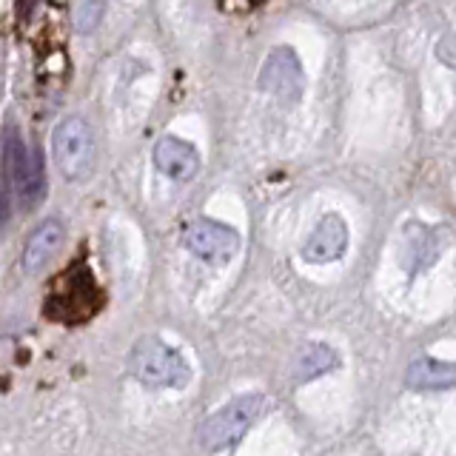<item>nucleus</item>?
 I'll return each mask as SVG.
<instances>
[{"instance_id":"1","label":"nucleus","mask_w":456,"mask_h":456,"mask_svg":"<svg viewBox=\"0 0 456 456\" xmlns=\"http://www.w3.org/2000/svg\"><path fill=\"white\" fill-rule=\"evenodd\" d=\"M268 411V399L263 394H246L232 399L220 411H214L211 417L200 425L197 442L206 453H220L234 448L237 442L246 436L251 428L260 422V417Z\"/></svg>"},{"instance_id":"2","label":"nucleus","mask_w":456,"mask_h":456,"mask_svg":"<svg viewBox=\"0 0 456 456\" xmlns=\"http://www.w3.org/2000/svg\"><path fill=\"white\" fill-rule=\"evenodd\" d=\"M128 370L146 388H185L191 379L185 356L151 334L140 337L128 351Z\"/></svg>"},{"instance_id":"3","label":"nucleus","mask_w":456,"mask_h":456,"mask_svg":"<svg viewBox=\"0 0 456 456\" xmlns=\"http://www.w3.org/2000/svg\"><path fill=\"white\" fill-rule=\"evenodd\" d=\"M4 180H9L23 208H32L46 194L43 154L37 146H26L20 132H14L12 123H6L4 128Z\"/></svg>"},{"instance_id":"4","label":"nucleus","mask_w":456,"mask_h":456,"mask_svg":"<svg viewBox=\"0 0 456 456\" xmlns=\"http://www.w3.org/2000/svg\"><path fill=\"white\" fill-rule=\"evenodd\" d=\"M103 305V294H100L97 282L92 277L89 265H75L69 268L66 274L57 280L52 289L46 305V317L54 322H86L92 320V314Z\"/></svg>"},{"instance_id":"5","label":"nucleus","mask_w":456,"mask_h":456,"mask_svg":"<svg viewBox=\"0 0 456 456\" xmlns=\"http://www.w3.org/2000/svg\"><path fill=\"white\" fill-rule=\"evenodd\" d=\"M52 157L66 180L77 183L89 177L97 160V140L92 126L77 114L57 123L52 134Z\"/></svg>"},{"instance_id":"6","label":"nucleus","mask_w":456,"mask_h":456,"mask_svg":"<svg viewBox=\"0 0 456 456\" xmlns=\"http://www.w3.org/2000/svg\"><path fill=\"white\" fill-rule=\"evenodd\" d=\"M183 246L211 265H225V263H232L234 254L240 251V234L225 223L200 217L185 225Z\"/></svg>"},{"instance_id":"7","label":"nucleus","mask_w":456,"mask_h":456,"mask_svg":"<svg viewBox=\"0 0 456 456\" xmlns=\"http://www.w3.org/2000/svg\"><path fill=\"white\" fill-rule=\"evenodd\" d=\"M260 89L274 100H280L282 106H291L303 97L305 75L294 49L280 46L265 57V63L260 69Z\"/></svg>"},{"instance_id":"8","label":"nucleus","mask_w":456,"mask_h":456,"mask_svg":"<svg viewBox=\"0 0 456 456\" xmlns=\"http://www.w3.org/2000/svg\"><path fill=\"white\" fill-rule=\"evenodd\" d=\"M348 248V225L339 214H325V217L314 225L303 246V260L314 265H325L339 260Z\"/></svg>"},{"instance_id":"9","label":"nucleus","mask_w":456,"mask_h":456,"mask_svg":"<svg viewBox=\"0 0 456 456\" xmlns=\"http://www.w3.org/2000/svg\"><path fill=\"white\" fill-rule=\"evenodd\" d=\"M154 166L163 171L166 177L171 180H194L197 171H200V154L197 149L191 146V142H185L180 137H160L154 142Z\"/></svg>"},{"instance_id":"10","label":"nucleus","mask_w":456,"mask_h":456,"mask_svg":"<svg viewBox=\"0 0 456 456\" xmlns=\"http://www.w3.org/2000/svg\"><path fill=\"white\" fill-rule=\"evenodd\" d=\"M399 260H403L405 271L413 274H422L425 268H431L439 260V240L434 228H428L425 223H408L405 234H403V251H399Z\"/></svg>"},{"instance_id":"11","label":"nucleus","mask_w":456,"mask_h":456,"mask_svg":"<svg viewBox=\"0 0 456 456\" xmlns=\"http://www.w3.org/2000/svg\"><path fill=\"white\" fill-rule=\"evenodd\" d=\"M63 237H66V228L61 220H43L32 234H28L26 240V248H23V268L26 271H40V268H46L52 260H54V254L61 251L63 246Z\"/></svg>"},{"instance_id":"12","label":"nucleus","mask_w":456,"mask_h":456,"mask_svg":"<svg viewBox=\"0 0 456 456\" xmlns=\"http://www.w3.org/2000/svg\"><path fill=\"white\" fill-rule=\"evenodd\" d=\"M405 385L411 391H451L456 388V362L419 356L408 365Z\"/></svg>"},{"instance_id":"13","label":"nucleus","mask_w":456,"mask_h":456,"mask_svg":"<svg viewBox=\"0 0 456 456\" xmlns=\"http://www.w3.org/2000/svg\"><path fill=\"white\" fill-rule=\"evenodd\" d=\"M334 368H339V354L331 346H325V342H308V346H303L294 356L297 382H311L322 374H331Z\"/></svg>"},{"instance_id":"14","label":"nucleus","mask_w":456,"mask_h":456,"mask_svg":"<svg viewBox=\"0 0 456 456\" xmlns=\"http://www.w3.org/2000/svg\"><path fill=\"white\" fill-rule=\"evenodd\" d=\"M106 14V4H100V0H83V4H75L71 6V20H75V28L83 35L94 32L103 20Z\"/></svg>"},{"instance_id":"15","label":"nucleus","mask_w":456,"mask_h":456,"mask_svg":"<svg viewBox=\"0 0 456 456\" xmlns=\"http://www.w3.org/2000/svg\"><path fill=\"white\" fill-rule=\"evenodd\" d=\"M436 61L442 66H448L451 71H456V32L442 35L436 43Z\"/></svg>"},{"instance_id":"16","label":"nucleus","mask_w":456,"mask_h":456,"mask_svg":"<svg viewBox=\"0 0 456 456\" xmlns=\"http://www.w3.org/2000/svg\"><path fill=\"white\" fill-rule=\"evenodd\" d=\"M9 217V203H6V194H4V185H0V225L6 223Z\"/></svg>"}]
</instances>
